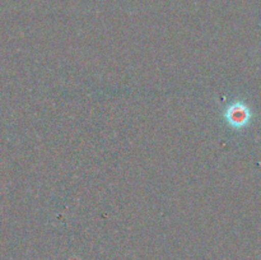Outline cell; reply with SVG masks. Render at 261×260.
Instances as JSON below:
<instances>
[{
    "label": "cell",
    "mask_w": 261,
    "mask_h": 260,
    "mask_svg": "<svg viewBox=\"0 0 261 260\" xmlns=\"http://www.w3.org/2000/svg\"><path fill=\"white\" fill-rule=\"evenodd\" d=\"M251 112L242 102L232 103L226 111V119L233 127H244L249 124Z\"/></svg>",
    "instance_id": "obj_1"
}]
</instances>
